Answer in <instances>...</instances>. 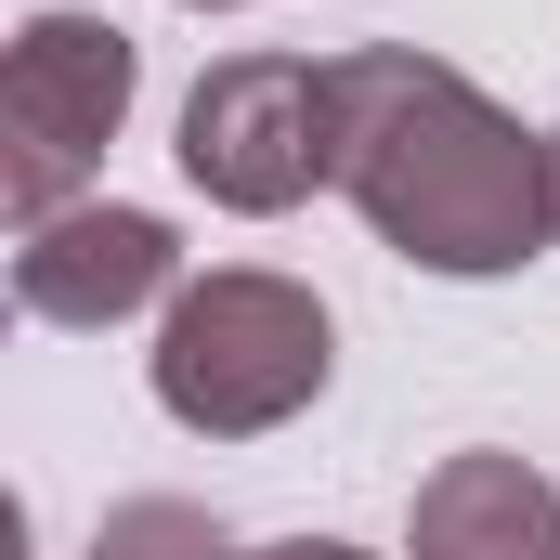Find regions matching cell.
<instances>
[{"label":"cell","instance_id":"cell-10","mask_svg":"<svg viewBox=\"0 0 560 560\" xmlns=\"http://www.w3.org/2000/svg\"><path fill=\"white\" fill-rule=\"evenodd\" d=\"M183 13H235V0H183Z\"/></svg>","mask_w":560,"mask_h":560},{"label":"cell","instance_id":"cell-6","mask_svg":"<svg viewBox=\"0 0 560 560\" xmlns=\"http://www.w3.org/2000/svg\"><path fill=\"white\" fill-rule=\"evenodd\" d=\"M405 560H560V482L509 443H469L418 482Z\"/></svg>","mask_w":560,"mask_h":560},{"label":"cell","instance_id":"cell-8","mask_svg":"<svg viewBox=\"0 0 560 560\" xmlns=\"http://www.w3.org/2000/svg\"><path fill=\"white\" fill-rule=\"evenodd\" d=\"M248 560H378V548H352V535H275V548H248Z\"/></svg>","mask_w":560,"mask_h":560},{"label":"cell","instance_id":"cell-4","mask_svg":"<svg viewBox=\"0 0 560 560\" xmlns=\"http://www.w3.org/2000/svg\"><path fill=\"white\" fill-rule=\"evenodd\" d=\"M170 156H183V183H196L209 209L275 222L313 183H339V92H326L313 52H222V66L183 92Z\"/></svg>","mask_w":560,"mask_h":560},{"label":"cell","instance_id":"cell-5","mask_svg":"<svg viewBox=\"0 0 560 560\" xmlns=\"http://www.w3.org/2000/svg\"><path fill=\"white\" fill-rule=\"evenodd\" d=\"M170 300H183V235L156 209L79 196L39 235H13V313H39V326H131Z\"/></svg>","mask_w":560,"mask_h":560},{"label":"cell","instance_id":"cell-2","mask_svg":"<svg viewBox=\"0 0 560 560\" xmlns=\"http://www.w3.org/2000/svg\"><path fill=\"white\" fill-rule=\"evenodd\" d=\"M170 430L196 443H261L300 405H326L339 378V326L300 275H261V261H222V275H183V300L156 313V352H143Z\"/></svg>","mask_w":560,"mask_h":560},{"label":"cell","instance_id":"cell-7","mask_svg":"<svg viewBox=\"0 0 560 560\" xmlns=\"http://www.w3.org/2000/svg\"><path fill=\"white\" fill-rule=\"evenodd\" d=\"M92 560H248V548H235L196 495H131V509H105Z\"/></svg>","mask_w":560,"mask_h":560},{"label":"cell","instance_id":"cell-9","mask_svg":"<svg viewBox=\"0 0 560 560\" xmlns=\"http://www.w3.org/2000/svg\"><path fill=\"white\" fill-rule=\"evenodd\" d=\"M548 235H560V131H548Z\"/></svg>","mask_w":560,"mask_h":560},{"label":"cell","instance_id":"cell-1","mask_svg":"<svg viewBox=\"0 0 560 560\" xmlns=\"http://www.w3.org/2000/svg\"><path fill=\"white\" fill-rule=\"evenodd\" d=\"M339 92V196L365 209V235L392 261H418L443 287L522 275L548 235V131H522L469 66L365 39L326 66Z\"/></svg>","mask_w":560,"mask_h":560},{"label":"cell","instance_id":"cell-3","mask_svg":"<svg viewBox=\"0 0 560 560\" xmlns=\"http://www.w3.org/2000/svg\"><path fill=\"white\" fill-rule=\"evenodd\" d=\"M143 92V39L118 13H26L13 52H0V196H13V235H39L52 209H79V183L105 170V143Z\"/></svg>","mask_w":560,"mask_h":560}]
</instances>
